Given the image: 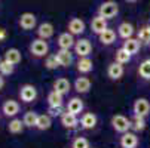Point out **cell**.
<instances>
[{
  "instance_id": "obj_1",
  "label": "cell",
  "mask_w": 150,
  "mask_h": 148,
  "mask_svg": "<svg viewBox=\"0 0 150 148\" xmlns=\"http://www.w3.org/2000/svg\"><path fill=\"white\" fill-rule=\"evenodd\" d=\"M117 13H119V5L115 0H105V2H103L97 9V15H100L105 19H112Z\"/></svg>"
},
{
  "instance_id": "obj_2",
  "label": "cell",
  "mask_w": 150,
  "mask_h": 148,
  "mask_svg": "<svg viewBox=\"0 0 150 148\" xmlns=\"http://www.w3.org/2000/svg\"><path fill=\"white\" fill-rule=\"evenodd\" d=\"M30 53L36 58H43V56H48L49 53V45H48V41L43 40V39H34L31 43H30Z\"/></svg>"
},
{
  "instance_id": "obj_3",
  "label": "cell",
  "mask_w": 150,
  "mask_h": 148,
  "mask_svg": "<svg viewBox=\"0 0 150 148\" xmlns=\"http://www.w3.org/2000/svg\"><path fill=\"white\" fill-rule=\"evenodd\" d=\"M110 124H112L113 130L117 132V133L129 132L131 126H132L131 120H129V119H126L123 114H115V116L112 117V120H110Z\"/></svg>"
},
{
  "instance_id": "obj_4",
  "label": "cell",
  "mask_w": 150,
  "mask_h": 148,
  "mask_svg": "<svg viewBox=\"0 0 150 148\" xmlns=\"http://www.w3.org/2000/svg\"><path fill=\"white\" fill-rule=\"evenodd\" d=\"M37 98V89L34 84H30V83H25L19 88V99L25 102V104H31L34 102Z\"/></svg>"
},
{
  "instance_id": "obj_5",
  "label": "cell",
  "mask_w": 150,
  "mask_h": 148,
  "mask_svg": "<svg viewBox=\"0 0 150 148\" xmlns=\"http://www.w3.org/2000/svg\"><path fill=\"white\" fill-rule=\"evenodd\" d=\"M18 25L23 28L24 31H30V30H34L36 25H37V18L34 13L31 12H24L21 13L19 19H18Z\"/></svg>"
},
{
  "instance_id": "obj_6",
  "label": "cell",
  "mask_w": 150,
  "mask_h": 148,
  "mask_svg": "<svg viewBox=\"0 0 150 148\" xmlns=\"http://www.w3.org/2000/svg\"><path fill=\"white\" fill-rule=\"evenodd\" d=\"M132 111H134V116H140V117L146 119L150 114V102L146 98L135 99L134 105H132Z\"/></svg>"
},
{
  "instance_id": "obj_7",
  "label": "cell",
  "mask_w": 150,
  "mask_h": 148,
  "mask_svg": "<svg viewBox=\"0 0 150 148\" xmlns=\"http://www.w3.org/2000/svg\"><path fill=\"white\" fill-rule=\"evenodd\" d=\"M92 52V45L88 39H79L76 40V45H74V53L79 58H85V56H89V53Z\"/></svg>"
},
{
  "instance_id": "obj_8",
  "label": "cell",
  "mask_w": 150,
  "mask_h": 148,
  "mask_svg": "<svg viewBox=\"0 0 150 148\" xmlns=\"http://www.w3.org/2000/svg\"><path fill=\"white\" fill-rule=\"evenodd\" d=\"M19 110H21V107H19L18 101H15V99H8V101H5L3 105H2V113H3L5 117L13 119V117L18 116Z\"/></svg>"
},
{
  "instance_id": "obj_9",
  "label": "cell",
  "mask_w": 150,
  "mask_h": 148,
  "mask_svg": "<svg viewBox=\"0 0 150 148\" xmlns=\"http://www.w3.org/2000/svg\"><path fill=\"white\" fill-rule=\"evenodd\" d=\"M52 90H55V92H58L61 95H67L71 90V83L66 77H59V79H57L52 83Z\"/></svg>"
},
{
  "instance_id": "obj_10",
  "label": "cell",
  "mask_w": 150,
  "mask_h": 148,
  "mask_svg": "<svg viewBox=\"0 0 150 148\" xmlns=\"http://www.w3.org/2000/svg\"><path fill=\"white\" fill-rule=\"evenodd\" d=\"M67 28H69V33H71L73 36H80L86 30V24L80 18H71L67 24Z\"/></svg>"
},
{
  "instance_id": "obj_11",
  "label": "cell",
  "mask_w": 150,
  "mask_h": 148,
  "mask_svg": "<svg viewBox=\"0 0 150 148\" xmlns=\"http://www.w3.org/2000/svg\"><path fill=\"white\" fill-rule=\"evenodd\" d=\"M107 28H109V25H107V19L100 16V15H95L92 19H91V30L94 34L100 36L101 33H104Z\"/></svg>"
},
{
  "instance_id": "obj_12",
  "label": "cell",
  "mask_w": 150,
  "mask_h": 148,
  "mask_svg": "<svg viewBox=\"0 0 150 148\" xmlns=\"http://www.w3.org/2000/svg\"><path fill=\"white\" fill-rule=\"evenodd\" d=\"M119 144H120L122 148H137L138 136L134 132H125V133H122V136L119 139Z\"/></svg>"
},
{
  "instance_id": "obj_13",
  "label": "cell",
  "mask_w": 150,
  "mask_h": 148,
  "mask_svg": "<svg viewBox=\"0 0 150 148\" xmlns=\"http://www.w3.org/2000/svg\"><path fill=\"white\" fill-rule=\"evenodd\" d=\"M57 43H58L59 49H71V48H74V45H76V40H74V36H73L71 33L66 31V33H61V34L58 36Z\"/></svg>"
},
{
  "instance_id": "obj_14",
  "label": "cell",
  "mask_w": 150,
  "mask_h": 148,
  "mask_svg": "<svg viewBox=\"0 0 150 148\" xmlns=\"http://www.w3.org/2000/svg\"><path fill=\"white\" fill-rule=\"evenodd\" d=\"M57 59H58V62H59V65L61 67H64V68H69L71 64H73V53H71V51L70 49H59L57 53Z\"/></svg>"
},
{
  "instance_id": "obj_15",
  "label": "cell",
  "mask_w": 150,
  "mask_h": 148,
  "mask_svg": "<svg viewBox=\"0 0 150 148\" xmlns=\"http://www.w3.org/2000/svg\"><path fill=\"white\" fill-rule=\"evenodd\" d=\"M73 86H74V90H76L77 93H88V92L91 90L92 81L89 80V77L82 76V77H77V79L74 80Z\"/></svg>"
},
{
  "instance_id": "obj_16",
  "label": "cell",
  "mask_w": 150,
  "mask_h": 148,
  "mask_svg": "<svg viewBox=\"0 0 150 148\" xmlns=\"http://www.w3.org/2000/svg\"><path fill=\"white\" fill-rule=\"evenodd\" d=\"M59 120H61V124L66 129H74V128H77V124H80L77 116L76 114H71L69 111H64V114L59 117Z\"/></svg>"
},
{
  "instance_id": "obj_17",
  "label": "cell",
  "mask_w": 150,
  "mask_h": 148,
  "mask_svg": "<svg viewBox=\"0 0 150 148\" xmlns=\"http://www.w3.org/2000/svg\"><path fill=\"white\" fill-rule=\"evenodd\" d=\"M83 108H85V104H83V101H82L80 98L74 96V98H70V99H69L66 111H69V113H71V114L79 116V114L83 111Z\"/></svg>"
},
{
  "instance_id": "obj_18",
  "label": "cell",
  "mask_w": 150,
  "mask_h": 148,
  "mask_svg": "<svg viewBox=\"0 0 150 148\" xmlns=\"http://www.w3.org/2000/svg\"><path fill=\"white\" fill-rule=\"evenodd\" d=\"M97 121H98V117L94 113H85L80 117V126H82V129H85V130L94 129L97 126Z\"/></svg>"
},
{
  "instance_id": "obj_19",
  "label": "cell",
  "mask_w": 150,
  "mask_h": 148,
  "mask_svg": "<svg viewBox=\"0 0 150 148\" xmlns=\"http://www.w3.org/2000/svg\"><path fill=\"white\" fill-rule=\"evenodd\" d=\"M125 70H123V65L119 64V62L113 61L112 64H109V67H107V76H109L112 80H119L122 79Z\"/></svg>"
},
{
  "instance_id": "obj_20",
  "label": "cell",
  "mask_w": 150,
  "mask_h": 148,
  "mask_svg": "<svg viewBox=\"0 0 150 148\" xmlns=\"http://www.w3.org/2000/svg\"><path fill=\"white\" fill-rule=\"evenodd\" d=\"M134 33H135V30H134V25H132L131 22H126V21H123V22H120V24L117 25V36H119L120 39H123V40L131 39V37L134 36Z\"/></svg>"
},
{
  "instance_id": "obj_21",
  "label": "cell",
  "mask_w": 150,
  "mask_h": 148,
  "mask_svg": "<svg viewBox=\"0 0 150 148\" xmlns=\"http://www.w3.org/2000/svg\"><path fill=\"white\" fill-rule=\"evenodd\" d=\"M36 33H37L39 39L48 40V39H51V37L54 36V33H55V28H54V25H52L51 22H42V24L37 27Z\"/></svg>"
},
{
  "instance_id": "obj_22",
  "label": "cell",
  "mask_w": 150,
  "mask_h": 148,
  "mask_svg": "<svg viewBox=\"0 0 150 148\" xmlns=\"http://www.w3.org/2000/svg\"><path fill=\"white\" fill-rule=\"evenodd\" d=\"M76 68L80 74H88L94 70V62L89 56H85V58H79V61L76 62Z\"/></svg>"
},
{
  "instance_id": "obj_23",
  "label": "cell",
  "mask_w": 150,
  "mask_h": 148,
  "mask_svg": "<svg viewBox=\"0 0 150 148\" xmlns=\"http://www.w3.org/2000/svg\"><path fill=\"white\" fill-rule=\"evenodd\" d=\"M5 61L11 62L12 65H18L21 61H23V55H21V52L16 49V48H9L6 52H5V56H3Z\"/></svg>"
},
{
  "instance_id": "obj_24",
  "label": "cell",
  "mask_w": 150,
  "mask_h": 148,
  "mask_svg": "<svg viewBox=\"0 0 150 148\" xmlns=\"http://www.w3.org/2000/svg\"><path fill=\"white\" fill-rule=\"evenodd\" d=\"M122 48L125 51H128V53H129V55H137L138 51H140V48H141V41L138 39H134V37L126 39L123 41V46Z\"/></svg>"
},
{
  "instance_id": "obj_25",
  "label": "cell",
  "mask_w": 150,
  "mask_h": 148,
  "mask_svg": "<svg viewBox=\"0 0 150 148\" xmlns=\"http://www.w3.org/2000/svg\"><path fill=\"white\" fill-rule=\"evenodd\" d=\"M98 40H100L101 45L110 46V45H113L115 41H116V31L112 30V28H107L104 33H101V34L98 36Z\"/></svg>"
},
{
  "instance_id": "obj_26",
  "label": "cell",
  "mask_w": 150,
  "mask_h": 148,
  "mask_svg": "<svg viewBox=\"0 0 150 148\" xmlns=\"http://www.w3.org/2000/svg\"><path fill=\"white\" fill-rule=\"evenodd\" d=\"M52 126V117L49 114H39L37 123H36V129L39 130H48Z\"/></svg>"
},
{
  "instance_id": "obj_27",
  "label": "cell",
  "mask_w": 150,
  "mask_h": 148,
  "mask_svg": "<svg viewBox=\"0 0 150 148\" xmlns=\"http://www.w3.org/2000/svg\"><path fill=\"white\" fill-rule=\"evenodd\" d=\"M24 121L21 120V119H16V117H13L11 121H9V124H8V132L9 133H12V135H18V133H21L24 130Z\"/></svg>"
},
{
  "instance_id": "obj_28",
  "label": "cell",
  "mask_w": 150,
  "mask_h": 148,
  "mask_svg": "<svg viewBox=\"0 0 150 148\" xmlns=\"http://www.w3.org/2000/svg\"><path fill=\"white\" fill-rule=\"evenodd\" d=\"M48 105L49 107H62V104H64V95L55 92V90H51L48 93Z\"/></svg>"
},
{
  "instance_id": "obj_29",
  "label": "cell",
  "mask_w": 150,
  "mask_h": 148,
  "mask_svg": "<svg viewBox=\"0 0 150 148\" xmlns=\"http://www.w3.org/2000/svg\"><path fill=\"white\" fill-rule=\"evenodd\" d=\"M37 117H39V114H37L36 111H31V110H30V111L24 113V116H23L24 126H25V128H36Z\"/></svg>"
},
{
  "instance_id": "obj_30",
  "label": "cell",
  "mask_w": 150,
  "mask_h": 148,
  "mask_svg": "<svg viewBox=\"0 0 150 148\" xmlns=\"http://www.w3.org/2000/svg\"><path fill=\"white\" fill-rule=\"evenodd\" d=\"M138 76L144 80H150V58L144 59L138 65Z\"/></svg>"
},
{
  "instance_id": "obj_31",
  "label": "cell",
  "mask_w": 150,
  "mask_h": 148,
  "mask_svg": "<svg viewBox=\"0 0 150 148\" xmlns=\"http://www.w3.org/2000/svg\"><path fill=\"white\" fill-rule=\"evenodd\" d=\"M137 39L141 41V45H150V25H143L137 33Z\"/></svg>"
},
{
  "instance_id": "obj_32",
  "label": "cell",
  "mask_w": 150,
  "mask_h": 148,
  "mask_svg": "<svg viewBox=\"0 0 150 148\" xmlns=\"http://www.w3.org/2000/svg\"><path fill=\"white\" fill-rule=\"evenodd\" d=\"M131 56H132V55L128 53V51H125L123 48H120V49H117V51H116L115 61H116V62H119V64H122V65H125V64H128V62L131 61Z\"/></svg>"
},
{
  "instance_id": "obj_33",
  "label": "cell",
  "mask_w": 150,
  "mask_h": 148,
  "mask_svg": "<svg viewBox=\"0 0 150 148\" xmlns=\"http://www.w3.org/2000/svg\"><path fill=\"white\" fill-rule=\"evenodd\" d=\"M58 67H61V65H59V62H58V59H57V55H54V53L48 55L46 59H45V68L49 70V71H54V70H57Z\"/></svg>"
},
{
  "instance_id": "obj_34",
  "label": "cell",
  "mask_w": 150,
  "mask_h": 148,
  "mask_svg": "<svg viewBox=\"0 0 150 148\" xmlns=\"http://www.w3.org/2000/svg\"><path fill=\"white\" fill-rule=\"evenodd\" d=\"M132 126L131 129H134V132H143L146 129V119L144 117H140V116H134L132 119Z\"/></svg>"
},
{
  "instance_id": "obj_35",
  "label": "cell",
  "mask_w": 150,
  "mask_h": 148,
  "mask_svg": "<svg viewBox=\"0 0 150 148\" xmlns=\"http://www.w3.org/2000/svg\"><path fill=\"white\" fill-rule=\"evenodd\" d=\"M15 73V65H12L11 62L8 61H2V64H0V74L2 76H12Z\"/></svg>"
},
{
  "instance_id": "obj_36",
  "label": "cell",
  "mask_w": 150,
  "mask_h": 148,
  "mask_svg": "<svg viewBox=\"0 0 150 148\" xmlns=\"http://www.w3.org/2000/svg\"><path fill=\"white\" fill-rule=\"evenodd\" d=\"M71 148H91L89 145V141L86 138H83V136H77L73 139L71 142Z\"/></svg>"
},
{
  "instance_id": "obj_37",
  "label": "cell",
  "mask_w": 150,
  "mask_h": 148,
  "mask_svg": "<svg viewBox=\"0 0 150 148\" xmlns=\"http://www.w3.org/2000/svg\"><path fill=\"white\" fill-rule=\"evenodd\" d=\"M48 114L51 117H61L64 114V111H62V107H49L48 108Z\"/></svg>"
},
{
  "instance_id": "obj_38",
  "label": "cell",
  "mask_w": 150,
  "mask_h": 148,
  "mask_svg": "<svg viewBox=\"0 0 150 148\" xmlns=\"http://www.w3.org/2000/svg\"><path fill=\"white\" fill-rule=\"evenodd\" d=\"M6 37H8V31L0 27V43H3V41L6 40Z\"/></svg>"
},
{
  "instance_id": "obj_39",
  "label": "cell",
  "mask_w": 150,
  "mask_h": 148,
  "mask_svg": "<svg viewBox=\"0 0 150 148\" xmlns=\"http://www.w3.org/2000/svg\"><path fill=\"white\" fill-rule=\"evenodd\" d=\"M3 86H5V76L0 74V90L3 89Z\"/></svg>"
},
{
  "instance_id": "obj_40",
  "label": "cell",
  "mask_w": 150,
  "mask_h": 148,
  "mask_svg": "<svg viewBox=\"0 0 150 148\" xmlns=\"http://www.w3.org/2000/svg\"><path fill=\"white\" fill-rule=\"evenodd\" d=\"M125 2H128V3H135V2H138V0H125Z\"/></svg>"
},
{
  "instance_id": "obj_41",
  "label": "cell",
  "mask_w": 150,
  "mask_h": 148,
  "mask_svg": "<svg viewBox=\"0 0 150 148\" xmlns=\"http://www.w3.org/2000/svg\"><path fill=\"white\" fill-rule=\"evenodd\" d=\"M2 61H3V59H2V58H0V64H2Z\"/></svg>"
},
{
  "instance_id": "obj_42",
  "label": "cell",
  "mask_w": 150,
  "mask_h": 148,
  "mask_svg": "<svg viewBox=\"0 0 150 148\" xmlns=\"http://www.w3.org/2000/svg\"><path fill=\"white\" fill-rule=\"evenodd\" d=\"M70 148H71V147H70Z\"/></svg>"
}]
</instances>
